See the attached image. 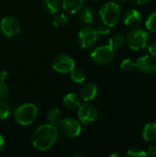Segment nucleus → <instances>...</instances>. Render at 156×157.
I'll return each mask as SVG.
<instances>
[{
  "label": "nucleus",
  "mask_w": 156,
  "mask_h": 157,
  "mask_svg": "<svg viewBox=\"0 0 156 157\" xmlns=\"http://www.w3.org/2000/svg\"><path fill=\"white\" fill-rule=\"evenodd\" d=\"M71 79L74 83L82 84L86 80V73L80 68H74L71 72Z\"/></svg>",
  "instance_id": "obj_21"
},
{
  "label": "nucleus",
  "mask_w": 156,
  "mask_h": 157,
  "mask_svg": "<svg viewBox=\"0 0 156 157\" xmlns=\"http://www.w3.org/2000/svg\"><path fill=\"white\" fill-rule=\"evenodd\" d=\"M148 52L153 57L156 58V42H153L148 45Z\"/></svg>",
  "instance_id": "obj_30"
},
{
  "label": "nucleus",
  "mask_w": 156,
  "mask_h": 157,
  "mask_svg": "<svg viewBox=\"0 0 156 157\" xmlns=\"http://www.w3.org/2000/svg\"><path fill=\"white\" fill-rule=\"evenodd\" d=\"M137 5L139 6H144L146 4H148L150 2V0H133Z\"/></svg>",
  "instance_id": "obj_32"
},
{
  "label": "nucleus",
  "mask_w": 156,
  "mask_h": 157,
  "mask_svg": "<svg viewBox=\"0 0 156 157\" xmlns=\"http://www.w3.org/2000/svg\"><path fill=\"white\" fill-rule=\"evenodd\" d=\"M125 42H126V38L121 33H117V34H114L109 39L108 45L113 50H119L124 46Z\"/></svg>",
  "instance_id": "obj_20"
},
{
  "label": "nucleus",
  "mask_w": 156,
  "mask_h": 157,
  "mask_svg": "<svg viewBox=\"0 0 156 157\" xmlns=\"http://www.w3.org/2000/svg\"><path fill=\"white\" fill-rule=\"evenodd\" d=\"M149 40L148 33L142 29L135 28L131 31H130L126 37V43L128 47L133 51H140L144 49Z\"/></svg>",
  "instance_id": "obj_4"
},
{
  "label": "nucleus",
  "mask_w": 156,
  "mask_h": 157,
  "mask_svg": "<svg viewBox=\"0 0 156 157\" xmlns=\"http://www.w3.org/2000/svg\"><path fill=\"white\" fill-rule=\"evenodd\" d=\"M136 68L143 74L151 75L156 71V60L152 55H143L136 62Z\"/></svg>",
  "instance_id": "obj_11"
},
{
  "label": "nucleus",
  "mask_w": 156,
  "mask_h": 157,
  "mask_svg": "<svg viewBox=\"0 0 156 157\" xmlns=\"http://www.w3.org/2000/svg\"><path fill=\"white\" fill-rule=\"evenodd\" d=\"M142 136L147 142L156 141V123L149 122L145 124L143 129Z\"/></svg>",
  "instance_id": "obj_16"
},
{
  "label": "nucleus",
  "mask_w": 156,
  "mask_h": 157,
  "mask_svg": "<svg viewBox=\"0 0 156 157\" xmlns=\"http://www.w3.org/2000/svg\"><path fill=\"white\" fill-rule=\"evenodd\" d=\"M147 155L148 156H156V143H153L149 145L148 150H147Z\"/></svg>",
  "instance_id": "obj_29"
},
{
  "label": "nucleus",
  "mask_w": 156,
  "mask_h": 157,
  "mask_svg": "<svg viewBox=\"0 0 156 157\" xmlns=\"http://www.w3.org/2000/svg\"><path fill=\"white\" fill-rule=\"evenodd\" d=\"M120 69L126 73H131L136 69V62L130 58L124 59L120 63Z\"/></svg>",
  "instance_id": "obj_23"
},
{
  "label": "nucleus",
  "mask_w": 156,
  "mask_h": 157,
  "mask_svg": "<svg viewBox=\"0 0 156 157\" xmlns=\"http://www.w3.org/2000/svg\"><path fill=\"white\" fill-rule=\"evenodd\" d=\"M51 22L55 28H63L68 23V18H67L66 15L60 13V14H57L54 16Z\"/></svg>",
  "instance_id": "obj_22"
},
{
  "label": "nucleus",
  "mask_w": 156,
  "mask_h": 157,
  "mask_svg": "<svg viewBox=\"0 0 156 157\" xmlns=\"http://www.w3.org/2000/svg\"><path fill=\"white\" fill-rule=\"evenodd\" d=\"M114 156H120L119 154H113V155H110V157H114Z\"/></svg>",
  "instance_id": "obj_35"
},
{
  "label": "nucleus",
  "mask_w": 156,
  "mask_h": 157,
  "mask_svg": "<svg viewBox=\"0 0 156 157\" xmlns=\"http://www.w3.org/2000/svg\"><path fill=\"white\" fill-rule=\"evenodd\" d=\"M126 1H128V0H116L117 3H125Z\"/></svg>",
  "instance_id": "obj_34"
},
{
  "label": "nucleus",
  "mask_w": 156,
  "mask_h": 157,
  "mask_svg": "<svg viewBox=\"0 0 156 157\" xmlns=\"http://www.w3.org/2000/svg\"><path fill=\"white\" fill-rule=\"evenodd\" d=\"M115 57V50L109 45H100L96 47L90 54L91 60L98 65H108L111 63Z\"/></svg>",
  "instance_id": "obj_5"
},
{
  "label": "nucleus",
  "mask_w": 156,
  "mask_h": 157,
  "mask_svg": "<svg viewBox=\"0 0 156 157\" xmlns=\"http://www.w3.org/2000/svg\"><path fill=\"white\" fill-rule=\"evenodd\" d=\"M77 117L78 121L84 125H91L97 121L98 118V111L93 104L86 102L78 107Z\"/></svg>",
  "instance_id": "obj_7"
},
{
  "label": "nucleus",
  "mask_w": 156,
  "mask_h": 157,
  "mask_svg": "<svg viewBox=\"0 0 156 157\" xmlns=\"http://www.w3.org/2000/svg\"><path fill=\"white\" fill-rule=\"evenodd\" d=\"M126 155L127 156L131 157H146L147 155V153L142 149H139V148H131L130 150H128V152L126 153Z\"/></svg>",
  "instance_id": "obj_27"
},
{
  "label": "nucleus",
  "mask_w": 156,
  "mask_h": 157,
  "mask_svg": "<svg viewBox=\"0 0 156 157\" xmlns=\"http://www.w3.org/2000/svg\"><path fill=\"white\" fill-rule=\"evenodd\" d=\"M145 27L150 32L156 33V12L148 16L145 21Z\"/></svg>",
  "instance_id": "obj_24"
},
{
  "label": "nucleus",
  "mask_w": 156,
  "mask_h": 157,
  "mask_svg": "<svg viewBox=\"0 0 156 157\" xmlns=\"http://www.w3.org/2000/svg\"><path fill=\"white\" fill-rule=\"evenodd\" d=\"M62 120V113L61 110L58 108H52L51 109L47 115H46V121L47 123L51 124V125H57L59 124V122Z\"/></svg>",
  "instance_id": "obj_19"
},
{
  "label": "nucleus",
  "mask_w": 156,
  "mask_h": 157,
  "mask_svg": "<svg viewBox=\"0 0 156 157\" xmlns=\"http://www.w3.org/2000/svg\"><path fill=\"white\" fill-rule=\"evenodd\" d=\"M59 131L54 125L49 123L39 126L32 133L31 143L33 147L40 152L51 149L58 139Z\"/></svg>",
  "instance_id": "obj_1"
},
{
  "label": "nucleus",
  "mask_w": 156,
  "mask_h": 157,
  "mask_svg": "<svg viewBox=\"0 0 156 157\" xmlns=\"http://www.w3.org/2000/svg\"><path fill=\"white\" fill-rule=\"evenodd\" d=\"M38 108L33 103H26L17 107L14 111V119L22 126L30 125L38 117Z\"/></svg>",
  "instance_id": "obj_3"
},
{
  "label": "nucleus",
  "mask_w": 156,
  "mask_h": 157,
  "mask_svg": "<svg viewBox=\"0 0 156 157\" xmlns=\"http://www.w3.org/2000/svg\"><path fill=\"white\" fill-rule=\"evenodd\" d=\"M97 33L93 27H84L82 28L77 35L78 43L81 48L83 49H89L91 48L97 40Z\"/></svg>",
  "instance_id": "obj_9"
},
{
  "label": "nucleus",
  "mask_w": 156,
  "mask_h": 157,
  "mask_svg": "<svg viewBox=\"0 0 156 157\" xmlns=\"http://www.w3.org/2000/svg\"><path fill=\"white\" fill-rule=\"evenodd\" d=\"M8 78V73L6 71H0V81L2 82H6V80Z\"/></svg>",
  "instance_id": "obj_31"
},
{
  "label": "nucleus",
  "mask_w": 156,
  "mask_h": 157,
  "mask_svg": "<svg viewBox=\"0 0 156 157\" xmlns=\"http://www.w3.org/2000/svg\"><path fill=\"white\" fill-rule=\"evenodd\" d=\"M9 94V86L6 82L0 81V100L5 99Z\"/></svg>",
  "instance_id": "obj_28"
},
{
  "label": "nucleus",
  "mask_w": 156,
  "mask_h": 157,
  "mask_svg": "<svg viewBox=\"0 0 156 157\" xmlns=\"http://www.w3.org/2000/svg\"><path fill=\"white\" fill-rule=\"evenodd\" d=\"M51 67L54 71L60 74H68L75 68V62L73 57L68 54L62 53L55 56L51 63Z\"/></svg>",
  "instance_id": "obj_8"
},
{
  "label": "nucleus",
  "mask_w": 156,
  "mask_h": 157,
  "mask_svg": "<svg viewBox=\"0 0 156 157\" xmlns=\"http://www.w3.org/2000/svg\"><path fill=\"white\" fill-rule=\"evenodd\" d=\"M63 103L67 109L74 110L78 109V107L81 105V98L74 93H68L63 97Z\"/></svg>",
  "instance_id": "obj_15"
},
{
  "label": "nucleus",
  "mask_w": 156,
  "mask_h": 157,
  "mask_svg": "<svg viewBox=\"0 0 156 157\" xmlns=\"http://www.w3.org/2000/svg\"><path fill=\"white\" fill-rule=\"evenodd\" d=\"M98 93L97 86L92 82L86 83L82 86L79 92V97L85 102H90L94 100Z\"/></svg>",
  "instance_id": "obj_12"
},
{
  "label": "nucleus",
  "mask_w": 156,
  "mask_h": 157,
  "mask_svg": "<svg viewBox=\"0 0 156 157\" xmlns=\"http://www.w3.org/2000/svg\"><path fill=\"white\" fill-rule=\"evenodd\" d=\"M95 29H96L97 35H98V36H101V37H106V36H108V35L109 34V32H110L109 27L107 26V25H105L102 21H100V22H98V23L97 24Z\"/></svg>",
  "instance_id": "obj_25"
},
{
  "label": "nucleus",
  "mask_w": 156,
  "mask_h": 157,
  "mask_svg": "<svg viewBox=\"0 0 156 157\" xmlns=\"http://www.w3.org/2000/svg\"><path fill=\"white\" fill-rule=\"evenodd\" d=\"M60 132L67 138H75L80 135L82 127L80 121L74 118H64L59 122Z\"/></svg>",
  "instance_id": "obj_6"
},
{
  "label": "nucleus",
  "mask_w": 156,
  "mask_h": 157,
  "mask_svg": "<svg viewBox=\"0 0 156 157\" xmlns=\"http://www.w3.org/2000/svg\"><path fill=\"white\" fill-rule=\"evenodd\" d=\"M100 20L109 28L119 24L121 18V9L119 4L115 2H108L99 9Z\"/></svg>",
  "instance_id": "obj_2"
},
{
  "label": "nucleus",
  "mask_w": 156,
  "mask_h": 157,
  "mask_svg": "<svg viewBox=\"0 0 156 157\" xmlns=\"http://www.w3.org/2000/svg\"><path fill=\"white\" fill-rule=\"evenodd\" d=\"M0 29L7 38H13L20 32L21 27L18 20L13 16H6L0 22Z\"/></svg>",
  "instance_id": "obj_10"
},
{
  "label": "nucleus",
  "mask_w": 156,
  "mask_h": 157,
  "mask_svg": "<svg viewBox=\"0 0 156 157\" xmlns=\"http://www.w3.org/2000/svg\"><path fill=\"white\" fill-rule=\"evenodd\" d=\"M123 21L127 27L135 29L138 28L143 22L142 14L136 9H129L123 15Z\"/></svg>",
  "instance_id": "obj_13"
},
{
  "label": "nucleus",
  "mask_w": 156,
  "mask_h": 157,
  "mask_svg": "<svg viewBox=\"0 0 156 157\" xmlns=\"http://www.w3.org/2000/svg\"><path fill=\"white\" fill-rule=\"evenodd\" d=\"M42 6L47 13L54 15L62 7V2L60 0H42Z\"/></svg>",
  "instance_id": "obj_17"
},
{
  "label": "nucleus",
  "mask_w": 156,
  "mask_h": 157,
  "mask_svg": "<svg viewBox=\"0 0 156 157\" xmlns=\"http://www.w3.org/2000/svg\"><path fill=\"white\" fill-rule=\"evenodd\" d=\"M84 2L85 0H63L62 7L68 14L74 15L83 7Z\"/></svg>",
  "instance_id": "obj_14"
},
{
  "label": "nucleus",
  "mask_w": 156,
  "mask_h": 157,
  "mask_svg": "<svg viewBox=\"0 0 156 157\" xmlns=\"http://www.w3.org/2000/svg\"><path fill=\"white\" fill-rule=\"evenodd\" d=\"M4 145H5V139H4V137L0 134V152H1L2 149L4 148Z\"/></svg>",
  "instance_id": "obj_33"
},
{
  "label": "nucleus",
  "mask_w": 156,
  "mask_h": 157,
  "mask_svg": "<svg viewBox=\"0 0 156 157\" xmlns=\"http://www.w3.org/2000/svg\"><path fill=\"white\" fill-rule=\"evenodd\" d=\"M79 19L84 24H91L95 19V14L91 7L85 6L82 7L79 11Z\"/></svg>",
  "instance_id": "obj_18"
},
{
  "label": "nucleus",
  "mask_w": 156,
  "mask_h": 157,
  "mask_svg": "<svg viewBox=\"0 0 156 157\" xmlns=\"http://www.w3.org/2000/svg\"><path fill=\"white\" fill-rule=\"evenodd\" d=\"M10 115V107L7 103L0 100V120H6Z\"/></svg>",
  "instance_id": "obj_26"
}]
</instances>
